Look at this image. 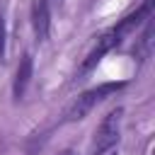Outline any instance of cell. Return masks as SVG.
<instances>
[{"label": "cell", "mask_w": 155, "mask_h": 155, "mask_svg": "<svg viewBox=\"0 0 155 155\" xmlns=\"http://www.w3.org/2000/svg\"><path fill=\"white\" fill-rule=\"evenodd\" d=\"M121 87H124V82H102V85H97V87L82 92V94L70 104V109L65 111V121H80V119H85L102 99H107L109 94L119 92Z\"/></svg>", "instance_id": "cell-1"}, {"label": "cell", "mask_w": 155, "mask_h": 155, "mask_svg": "<svg viewBox=\"0 0 155 155\" xmlns=\"http://www.w3.org/2000/svg\"><path fill=\"white\" fill-rule=\"evenodd\" d=\"M119 126H121V109H114V111H109L102 119V124H99V128L94 133V150L116 148V143H119Z\"/></svg>", "instance_id": "cell-2"}, {"label": "cell", "mask_w": 155, "mask_h": 155, "mask_svg": "<svg viewBox=\"0 0 155 155\" xmlns=\"http://www.w3.org/2000/svg\"><path fill=\"white\" fill-rule=\"evenodd\" d=\"M119 44H121V36H119L114 29H109L107 34H102V36L97 39V44L92 46V51L87 53V58H85V63H82V73H87L90 68H94V65H97L111 48H116Z\"/></svg>", "instance_id": "cell-3"}, {"label": "cell", "mask_w": 155, "mask_h": 155, "mask_svg": "<svg viewBox=\"0 0 155 155\" xmlns=\"http://www.w3.org/2000/svg\"><path fill=\"white\" fill-rule=\"evenodd\" d=\"M153 5H155V0H145L140 7H136V12H131V15H126L116 27H114V31L124 39L126 34H131L136 27H140L143 22H148L150 17H153Z\"/></svg>", "instance_id": "cell-4"}, {"label": "cell", "mask_w": 155, "mask_h": 155, "mask_svg": "<svg viewBox=\"0 0 155 155\" xmlns=\"http://www.w3.org/2000/svg\"><path fill=\"white\" fill-rule=\"evenodd\" d=\"M31 24L34 34L39 41H46L48 27H51V12H48V0H34L31 2Z\"/></svg>", "instance_id": "cell-5"}, {"label": "cell", "mask_w": 155, "mask_h": 155, "mask_svg": "<svg viewBox=\"0 0 155 155\" xmlns=\"http://www.w3.org/2000/svg\"><path fill=\"white\" fill-rule=\"evenodd\" d=\"M31 70H34V61H31V53H24L19 65H17V73H15V82H12V94L15 99L19 102L29 87V80H31Z\"/></svg>", "instance_id": "cell-6"}, {"label": "cell", "mask_w": 155, "mask_h": 155, "mask_svg": "<svg viewBox=\"0 0 155 155\" xmlns=\"http://www.w3.org/2000/svg\"><path fill=\"white\" fill-rule=\"evenodd\" d=\"M153 19V17H150ZM145 22V29H143V34H140V39H138V46L133 48V53L140 58V61H145L148 56H150V46H153V22Z\"/></svg>", "instance_id": "cell-7"}, {"label": "cell", "mask_w": 155, "mask_h": 155, "mask_svg": "<svg viewBox=\"0 0 155 155\" xmlns=\"http://www.w3.org/2000/svg\"><path fill=\"white\" fill-rule=\"evenodd\" d=\"M5 58V19L0 15V61Z\"/></svg>", "instance_id": "cell-8"}, {"label": "cell", "mask_w": 155, "mask_h": 155, "mask_svg": "<svg viewBox=\"0 0 155 155\" xmlns=\"http://www.w3.org/2000/svg\"><path fill=\"white\" fill-rule=\"evenodd\" d=\"M94 155H116V148H107V150H94Z\"/></svg>", "instance_id": "cell-9"}, {"label": "cell", "mask_w": 155, "mask_h": 155, "mask_svg": "<svg viewBox=\"0 0 155 155\" xmlns=\"http://www.w3.org/2000/svg\"><path fill=\"white\" fill-rule=\"evenodd\" d=\"M61 155H73V150H65V153H61Z\"/></svg>", "instance_id": "cell-10"}, {"label": "cell", "mask_w": 155, "mask_h": 155, "mask_svg": "<svg viewBox=\"0 0 155 155\" xmlns=\"http://www.w3.org/2000/svg\"><path fill=\"white\" fill-rule=\"evenodd\" d=\"M56 2H61V0H56Z\"/></svg>", "instance_id": "cell-11"}]
</instances>
